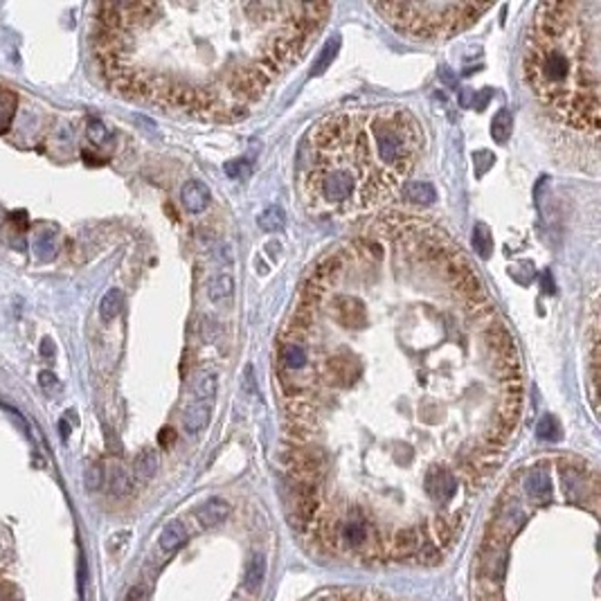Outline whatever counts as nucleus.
<instances>
[{
	"instance_id": "27",
	"label": "nucleus",
	"mask_w": 601,
	"mask_h": 601,
	"mask_svg": "<svg viewBox=\"0 0 601 601\" xmlns=\"http://www.w3.org/2000/svg\"><path fill=\"white\" fill-rule=\"evenodd\" d=\"M338 47H340V38H338V36H333L331 41L324 43L320 56L315 59V63H313V68H311V77H318V75H322L324 70H327V68L331 66V61H333V59H336V54H338Z\"/></svg>"
},
{
	"instance_id": "16",
	"label": "nucleus",
	"mask_w": 601,
	"mask_h": 601,
	"mask_svg": "<svg viewBox=\"0 0 601 601\" xmlns=\"http://www.w3.org/2000/svg\"><path fill=\"white\" fill-rule=\"evenodd\" d=\"M158 469H160V457H158L153 448H144L133 462V476L140 482H149L158 473Z\"/></svg>"
},
{
	"instance_id": "28",
	"label": "nucleus",
	"mask_w": 601,
	"mask_h": 601,
	"mask_svg": "<svg viewBox=\"0 0 601 601\" xmlns=\"http://www.w3.org/2000/svg\"><path fill=\"white\" fill-rule=\"evenodd\" d=\"M108 487H111V491L115 496H126V494H131L133 480H131L129 473H126V469L113 466L111 473H108Z\"/></svg>"
},
{
	"instance_id": "24",
	"label": "nucleus",
	"mask_w": 601,
	"mask_h": 601,
	"mask_svg": "<svg viewBox=\"0 0 601 601\" xmlns=\"http://www.w3.org/2000/svg\"><path fill=\"white\" fill-rule=\"evenodd\" d=\"M257 223L264 232H282L284 225H287V214H284V210L277 208V205H273V208L264 210L259 214Z\"/></svg>"
},
{
	"instance_id": "22",
	"label": "nucleus",
	"mask_w": 601,
	"mask_h": 601,
	"mask_svg": "<svg viewBox=\"0 0 601 601\" xmlns=\"http://www.w3.org/2000/svg\"><path fill=\"white\" fill-rule=\"evenodd\" d=\"M122 307H124V295H122V291H120V289H111V291H108L104 298H102V302H100V315H102V320H104V322L115 320L117 315H120Z\"/></svg>"
},
{
	"instance_id": "31",
	"label": "nucleus",
	"mask_w": 601,
	"mask_h": 601,
	"mask_svg": "<svg viewBox=\"0 0 601 601\" xmlns=\"http://www.w3.org/2000/svg\"><path fill=\"white\" fill-rule=\"evenodd\" d=\"M223 172L225 176H230L232 181H243V178H248L252 169H250V162H245V160H230L223 165Z\"/></svg>"
},
{
	"instance_id": "36",
	"label": "nucleus",
	"mask_w": 601,
	"mask_h": 601,
	"mask_svg": "<svg viewBox=\"0 0 601 601\" xmlns=\"http://www.w3.org/2000/svg\"><path fill=\"white\" fill-rule=\"evenodd\" d=\"M158 441H160V446H162V448L174 446V441H176V432H174V428H162V430H160V435H158Z\"/></svg>"
},
{
	"instance_id": "15",
	"label": "nucleus",
	"mask_w": 601,
	"mask_h": 601,
	"mask_svg": "<svg viewBox=\"0 0 601 601\" xmlns=\"http://www.w3.org/2000/svg\"><path fill=\"white\" fill-rule=\"evenodd\" d=\"M234 295V280L228 273H219L208 282V298L216 304L230 302Z\"/></svg>"
},
{
	"instance_id": "10",
	"label": "nucleus",
	"mask_w": 601,
	"mask_h": 601,
	"mask_svg": "<svg viewBox=\"0 0 601 601\" xmlns=\"http://www.w3.org/2000/svg\"><path fill=\"white\" fill-rule=\"evenodd\" d=\"M228 516H230V502L223 500V498H210L196 509V518H199V523L208 529L219 527Z\"/></svg>"
},
{
	"instance_id": "6",
	"label": "nucleus",
	"mask_w": 601,
	"mask_h": 601,
	"mask_svg": "<svg viewBox=\"0 0 601 601\" xmlns=\"http://www.w3.org/2000/svg\"><path fill=\"white\" fill-rule=\"evenodd\" d=\"M210 187L201 183V181H190L183 185L181 190V201H183V208L190 212V214H201L205 212V208L210 205Z\"/></svg>"
},
{
	"instance_id": "2",
	"label": "nucleus",
	"mask_w": 601,
	"mask_h": 601,
	"mask_svg": "<svg viewBox=\"0 0 601 601\" xmlns=\"http://www.w3.org/2000/svg\"><path fill=\"white\" fill-rule=\"evenodd\" d=\"M601 3H543L527 34L525 79L563 124L599 133Z\"/></svg>"
},
{
	"instance_id": "26",
	"label": "nucleus",
	"mask_w": 601,
	"mask_h": 601,
	"mask_svg": "<svg viewBox=\"0 0 601 601\" xmlns=\"http://www.w3.org/2000/svg\"><path fill=\"white\" fill-rule=\"evenodd\" d=\"M216 390H219V383L212 372H203L199 374V379L194 381V394L199 397V401H208L212 403L216 397Z\"/></svg>"
},
{
	"instance_id": "18",
	"label": "nucleus",
	"mask_w": 601,
	"mask_h": 601,
	"mask_svg": "<svg viewBox=\"0 0 601 601\" xmlns=\"http://www.w3.org/2000/svg\"><path fill=\"white\" fill-rule=\"evenodd\" d=\"M401 196L410 203L430 205V203H435L437 192L430 183H406L401 187Z\"/></svg>"
},
{
	"instance_id": "4",
	"label": "nucleus",
	"mask_w": 601,
	"mask_h": 601,
	"mask_svg": "<svg viewBox=\"0 0 601 601\" xmlns=\"http://www.w3.org/2000/svg\"><path fill=\"white\" fill-rule=\"evenodd\" d=\"M309 363V349L302 340L284 338L280 344V372L282 374H295L302 372Z\"/></svg>"
},
{
	"instance_id": "20",
	"label": "nucleus",
	"mask_w": 601,
	"mask_h": 601,
	"mask_svg": "<svg viewBox=\"0 0 601 601\" xmlns=\"http://www.w3.org/2000/svg\"><path fill=\"white\" fill-rule=\"evenodd\" d=\"M16 108H18V97L9 88H0V133H5L12 126Z\"/></svg>"
},
{
	"instance_id": "11",
	"label": "nucleus",
	"mask_w": 601,
	"mask_h": 601,
	"mask_svg": "<svg viewBox=\"0 0 601 601\" xmlns=\"http://www.w3.org/2000/svg\"><path fill=\"white\" fill-rule=\"evenodd\" d=\"M344 268V261L340 254H327L324 259L318 261V266L313 268V273L309 275V282L318 284L322 289H329V284L336 282V277L342 273Z\"/></svg>"
},
{
	"instance_id": "8",
	"label": "nucleus",
	"mask_w": 601,
	"mask_h": 601,
	"mask_svg": "<svg viewBox=\"0 0 601 601\" xmlns=\"http://www.w3.org/2000/svg\"><path fill=\"white\" fill-rule=\"evenodd\" d=\"M289 466L302 482H309L311 485V480L315 476H320V471H322V457L318 452H311V450H295L289 459Z\"/></svg>"
},
{
	"instance_id": "37",
	"label": "nucleus",
	"mask_w": 601,
	"mask_h": 601,
	"mask_svg": "<svg viewBox=\"0 0 601 601\" xmlns=\"http://www.w3.org/2000/svg\"><path fill=\"white\" fill-rule=\"evenodd\" d=\"M473 158H476V160H480V158H487V160H494V155H491L489 151H478V153L473 155ZM487 167H489V162H482V167L478 169V176H482V174H485V169H487Z\"/></svg>"
},
{
	"instance_id": "29",
	"label": "nucleus",
	"mask_w": 601,
	"mask_h": 601,
	"mask_svg": "<svg viewBox=\"0 0 601 601\" xmlns=\"http://www.w3.org/2000/svg\"><path fill=\"white\" fill-rule=\"evenodd\" d=\"M536 437L540 441H558L561 439V423L554 415H545L536 426Z\"/></svg>"
},
{
	"instance_id": "5",
	"label": "nucleus",
	"mask_w": 601,
	"mask_h": 601,
	"mask_svg": "<svg viewBox=\"0 0 601 601\" xmlns=\"http://www.w3.org/2000/svg\"><path fill=\"white\" fill-rule=\"evenodd\" d=\"M315 509H318V491H315V485L302 482V485L295 487V491H293L295 516H298L300 523H309L315 514Z\"/></svg>"
},
{
	"instance_id": "14",
	"label": "nucleus",
	"mask_w": 601,
	"mask_h": 601,
	"mask_svg": "<svg viewBox=\"0 0 601 601\" xmlns=\"http://www.w3.org/2000/svg\"><path fill=\"white\" fill-rule=\"evenodd\" d=\"M210 412H212V406H210V403H205V401H196V403H192V406L187 408L185 419H183L185 430H187V432H192V435H196V432H201V430L210 423Z\"/></svg>"
},
{
	"instance_id": "33",
	"label": "nucleus",
	"mask_w": 601,
	"mask_h": 601,
	"mask_svg": "<svg viewBox=\"0 0 601 601\" xmlns=\"http://www.w3.org/2000/svg\"><path fill=\"white\" fill-rule=\"evenodd\" d=\"M102 482H104V473H102V466L93 464L91 469L86 471V487L91 489V491H97V489L102 487Z\"/></svg>"
},
{
	"instance_id": "19",
	"label": "nucleus",
	"mask_w": 601,
	"mask_h": 601,
	"mask_svg": "<svg viewBox=\"0 0 601 601\" xmlns=\"http://www.w3.org/2000/svg\"><path fill=\"white\" fill-rule=\"evenodd\" d=\"M266 577V558L264 554H252V558L245 565V577H243V588L248 593H257L264 584Z\"/></svg>"
},
{
	"instance_id": "38",
	"label": "nucleus",
	"mask_w": 601,
	"mask_h": 601,
	"mask_svg": "<svg viewBox=\"0 0 601 601\" xmlns=\"http://www.w3.org/2000/svg\"><path fill=\"white\" fill-rule=\"evenodd\" d=\"M41 353H43V356H47V358L54 356V347H52V340H50V338H45V340L41 342Z\"/></svg>"
},
{
	"instance_id": "30",
	"label": "nucleus",
	"mask_w": 601,
	"mask_h": 601,
	"mask_svg": "<svg viewBox=\"0 0 601 601\" xmlns=\"http://www.w3.org/2000/svg\"><path fill=\"white\" fill-rule=\"evenodd\" d=\"M342 538H344V543L347 545H351V547H358V545H363L365 543V538H367V529H365V525L363 523H347L342 527Z\"/></svg>"
},
{
	"instance_id": "3",
	"label": "nucleus",
	"mask_w": 601,
	"mask_h": 601,
	"mask_svg": "<svg viewBox=\"0 0 601 601\" xmlns=\"http://www.w3.org/2000/svg\"><path fill=\"white\" fill-rule=\"evenodd\" d=\"M374 9L415 38H446L473 25L489 5L473 3H374Z\"/></svg>"
},
{
	"instance_id": "7",
	"label": "nucleus",
	"mask_w": 601,
	"mask_h": 601,
	"mask_svg": "<svg viewBox=\"0 0 601 601\" xmlns=\"http://www.w3.org/2000/svg\"><path fill=\"white\" fill-rule=\"evenodd\" d=\"M426 491L430 498H435L439 502H448L457 491V482L450 476L448 471L441 469H432L426 476Z\"/></svg>"
},
{
	"instance_id": "9",
	"label": "nucleus",
	"mask_w": 601,
	"mask_h": 601,
	"mask_svg": "<svg viewBox=\"0 0 601 601\" xmlns=\"http://www.w3.org/2000/svg\"><path fill=\"white\" fill-rule=\"evenodd\" d=\"M333 315L347 327H363L365 324V307L356 298H336L333 300Z\"/></svg>"
},
{
	"instance_id": "25",
	"label": "nucleus",
	"mask_w": 601,
	"mask_h": 601,
	"mask_svg": "<svg viewBox=\"0 0 601 601\" xmlns=\"http://www.w3.org/2000/svg\"><path fill=\"white\" fill-rule=\"evenodd\" d=\"M473 248L482 259H489L491 252H494V236H491V230L485 223H478L473 228Z\"/></svg>"
},
{
	"instance_id": "12",
	"label": "nucleus",
	"mask_w": 601,
	"mask_h": 601,
	"mask_svg": "<svg viewBox=\"0 0 601 601\" xmlns=\"http://www.w3.org/2000/svg\"><path fill=\"white\" fill-rule=\"evenodd\" d=\"M32 250H34V257L38 261H52L59 252V234L54 228H43L34 234V241H32Z\"/></svg>"
},
{
	"instance_id": "21",
	"label": "nucleus",
	"mask_w": 601,
	"mask_h": 601,
	"mask_svg": "<svg viewBox=\"0 0 601 601\" xmlns=\"http://www.w3.org/2000/svg\"><path fill=\"white\" fill-rule=\"evenodd\" d=\"M511 126H514V115H511L509 108H500L496 113L494 122H491V135L498 144H505L511 135Z\"/></svg>"
},
{
	"instance_id": "13",
	"label": "nucleus",
	"mask_w": 601,
	"mask_h": 601,
	"mask_svg": "<svg viewBox=\"0 0 601 601\" xmlns=\"http://www.w3.org/2000/svg\"><path fill=\"white\" fill-rule=\"evenodd\" d=\"M187 538H190V534H187V527L181 523V520H172V523H167L165 529L160 531V538H158V545H160L162 551H176L181 549Z\"/></svg>"
},
{
	"instance_id": "1",
	"label": "nucleus",
	"mask_w": 601,
	"mask_h": 601,
	"mask_svg": "<svg viewBox=\"0 0 601 601\" xmlns=\"http://www.w3.org/2000/svg\"><path fill=\"white\" fill-rule=\"evenodd\" d=\"M423 133L408 108L340 111L307 140L304 199L320 214H358L388 203L415 169Z\"/></svg>"
},
{
	"instance_id": "23",
	"label": "nucleus",
	"mask_w": 601,
	"mask_h": 601,
	"mask_svg": "<svg viewBox=\"0 0 601 601\" xmlns=\"http://www.w3.org/2000/svg\"><path fill=\"white\" fill-rule=\"evenodd\" d=\"M419 549V531L415 527H406L397 531V538H394V551L399 556H410L412 551Z\"/></svg>"
},
{
	"instance_id": "34",
	"label": "nucleus",
	"mask_w": 601,
	"mask_h": 601,
	"mask_svg": "<svg viewBox=\"0 0 601 601\" xmlns=\"http://www.w3.org/2000/svg\"><path fill=\"white\" fill-rule=\"evenodd\" d=\"M421 561H423V563H426V565H437L439 561H441L439 549H435L432 545L421 547Z\"/></svg>"
},
{
	"instance_id": "17",
	"label": "nucleus",
	"mask_w": 601,
	"mask_h": 601,
	"mask_svg": "<svg viewBox=\"0 0 601 601\" xmlns=\"http://www.w3.org/2000/svg\"><path fill=\"white\" fill-rule=\"evenodd\" d=\"M525 491L529 498L534 500H545L549 498V491H551V485H549V473L545 469H534L529 473V476L525 478Z\"/></svg>"
},
{
	"instance_id": "32",
	"label": "nucleus",
	"mask_w": 601,
	"mask_h": 601,
	"mask_svg": "<svg viewBox=\"0 0 601 601\" xmlns=\"http://www.w3.org/2000/svg\"><path fill=\"white\" fill-rule=\"evenodd\" d=\"M86 135H88V140H91L95 146H100V144H104L108 140V129L100 120H91V122H88V126H86Z\"/></svg>"
},
{
	"instance_id": "35",
	"label": "nucleus",
	"mask_w": 601,
	"mask_h": 601,
	"mask_svg": "<svg viewBox=\"0 0 601 601\" xmlns=\"http://www.w3.org/2000/svg\"><path fill=\"white\" fill-rule=\"evenodd\" d=\"M38 383H41V388L47 392V394H52L54 390H59V381H56V376L52 372H41V376H38Z\"/></svg>"
}]
</instances>
